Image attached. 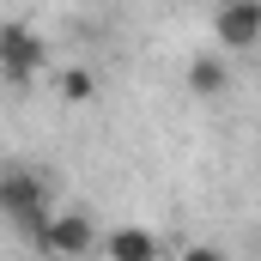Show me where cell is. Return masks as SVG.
Wrapping results in <instances>:
<instances>
[{"instance_id": "cell-3", "label": "cell", "mask_w": 261, "mask_h": 261, "mask_svg": "<svg viewBox=\"0 0 261 261\" xmlns=\"http://www.w3.org/2000/svg\"><path fill=\"white\" fill-rule=\"evenodd\" d=\"M31 243L49 249V255H91L97 249V225H91V213H49L31 231Z\"/></svg>"}, {"instance_id": "cell-5", "label": "cell", "mask_w": 261, "mask_h": 261, "mask_svg": "<svg viewBox=\"0 0 261 261\" xmlns=\"http://www.w3.org/2000/svg\"><path fill=\"white\" fill-rule=\"evenodd\" d=\"M97 249H103L110 261H152L158 249H164V243H158V237H152L146 225H122V231H110V237H97Z\"/></svg>"}, {"instance_id": "cell-6", "label": "cell", "mask_w": 261, "mask_h": 261, "mask_svg": "<svg viewBox=\"0 0 261 261\" xmlns=\"http://www.w3.org/2000/svg\"><path fill=\"white\" fill-rule=\"evenodd\" d=\"M182 79H189V91H195V97H225V85H231V67H225V55H195Z\"/></svg>"}, {"instance_id": "cell-4", "label": "cell", "mask_w": 261, "mask_h": 261, "mask_svg": "<svg viewBox=\"0 0 261 261\" xmlns=\"http://www.w3.org/2000/svg\"><path fill=\"white\" fill-rule=\"evenodd\" d=\"M213 37H219L225 55H249V49L261 43V0H219Z\"/></svg>"}, {"instance_id": "cell-7", "label": "cell", "mask_w": 261, "mask_h": 261, "mask_svg": "<svg viewBox=\"0 0 261 261\" xmlns=\"http://www.w3.org/2000/svg\"><path fill=\"white\" fill-rule=\"evenodd\" d=\"M55 91H61V103L79 110V103L97 97V73H91V67H61V73H55Z\"/></svg>"}, {"instance_id": "cell-2", "label": "cell", "mask_w": 261, "mask_h": 261, "mask_svg": "<svg viewBox=\"0 0 261 261\" xmlns=\"http://www.w3.org/2000/svg\"><path fill=\"white\" fill-rule=\"evenodd\" d=\"M49 73V43L24 24V18H6L0 24V79L6 85H31Z\"/></svg>"}, {"instance_id": "cell-1", "label": "cell", "mask_w": 261, "mask_h": 261, "mask_svg": "<svg viewBox=\"0 0 261 261\" xmlns=\"http://www.w3.org/2000/svg\"><path fill=\"white\" fill-rule=\"evenodd\" d=\"M49 206H55L49 176H37V170H24V164L0 170V219H6V225H18V231L31 237V231L49 219Z\"/></svg>"}]
</instances>
